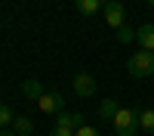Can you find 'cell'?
Returning <instances> with one entry per match:
<instances>
[{"label": "cell", "mask_w": 154, "mask_h": 136, "mask_svg": "<svg viewBox=\"0 0 154 136\" xmlns=\"http://www.w3.org/2000/svg\"><path fill=\"white\" fill-rule=\"evenodd\" d=\"M126 71H130L133 77H154V53L136 49V53L126 59Z\"/></svg>", "instance_id": "cell-1"}, {"label": "cell", "mask_w": 154, "mask_h": 136, "mask_svg": "<svg viewBox=\"0 0 154 136\" xmlns=\"http://www.w3.org/2000/svg\"><path fill=\"white\" fill-rule=\"evenodd\" d=\"M114 133L117 136H136L139 130V115H136V108H117V115H114Z\"/></svg>", "instance_id": "cell-2"}, {"label": "cell", "mask_w": 154, "mask_h": 136, "mask_svg": "<svg viewBox=\"0 0 154 136\" xmlns=\"http://www.w3.org/2000/svg\"><path fill=\"white\" fill-rule=\"evenodd\" d=\"M102 16H105V22H108L111 31H120L123 25H126V9H123L120 0H108L105 9H102Z\"/></svg>", "instance_id": "cell-3"}, {"label": "cell", "mask_w": 154, "mask_h": 136, "mask_svg": "<svg viewBox=\"0 0 154 136\" xmlns=\"http://www.w3.org/2000/svg\"><path fill=\"white\" fill-rule=\"evenodd\" d=\"M37 108H40L43 115H59V111H65V96L59 90H46L40 99H37Z\"/></svg>", "instance_id": "cell-4"}, {"label": "cell", "mask_w": 154, "mask_h": 136, "mask_svg": "<svg viewBox=\"0 0 154 136\" xmlns=\"http://www.w3.org/2000/svg\"><path fill=\"white\" fill-rule=\"evenodd\" d=\"M74 93L80 96V99H89L96 93V81H93V74H86V71H80V74H74Z\"/></svg>", "instance_id": "cell-5"}, {"label": "cell", "mask_w": 154, "mask_h": 136, "mask_svg": "<svg viewBox=\"0 0 154 136\" xmlns=\"http://www.w3.org/2000/svg\"><path fill=\"white\" fill-rule=\"evenodd\" d=\"M136 43H139V49L154 53V25H139L136 28Z\"/></svg>", "instance_id": "cell-6"}, {"label": "cell", "mask_w": 154, "mask_h": 136, "mask_svg": "<svg viewBox=\"0 0 154 136\" xmlns=\"http://www.w3.org/2000/svg\"><path fill=\"white\" fill-rule=\"evenodd\" d=\"M56 127H65V130H80L83 127V118L77 111H59L56 115Z\"/></svg>", "instance_id": "cell-7"}, {"label": "cell", "mask_w": 154, "mask_h": 136, "mask_svg": "<svg viewBox=\"0 0 154 136\" xmlns=\"http://www.w3.org/2000/svg\"><path fill=\"white\" fill-rule=\"evenodd\" d=\"M105 3H108V0H74V9L89 19V16H96V12L105 9Z\"/></svg>", "instance_id": "cell-8"}, {"label": "cell", "mask_w": 154, "mask_h": 136, "mask_svg": "<svg viewBox=\"0 0 154 136\" xmlns=\"http://www.w3.org/2000/svg\"><path fill=\"white\" fill-rule=\"evenodd\" d=\"M22 93L28 96V99H34V102H37V99H40L46 90H43V84H40V81H34V77H31V81H25V84H22Z\"/></svg>", "instance_id": "cell-9"}, {"label": "cell", "mask_w": 154, "mask_h": 136, "mask_svg": "<svg viewBox=\"0 0 154 136\" xmlns=\"http://www.w3.org/2000/svg\"><path fill=\"white\" fill-rule=\"evenodd\" d=\"M117 99H102V105H99V118L102 121H114V115H117Z\"/></svg>", "instance_id": "cell-10"}, {"label": "cell", "mask_w": 154, "mask_h": 136, "mask_svg": "<svg viewBox=\"0 0 154 136\" xmlns=\"http://www.w3.org/2000/svg\"><path fill=\"white\" fill-rule=\"evenodd\" d=\"M12 133H16V136H31L34 133L31 118H16V121H12Z\"/></svg>", "instance_id": "cell-11"}, {"label": "cell", "mask_w": 154, "mask_h": 136, "mask_svg": "<svg viewBox=\"0 0 154 136\" xmlns=\"http://www.w3.org/2000/svg\"><path fill=\"white\" fill-rule=\"evenodd\" d=\"M139 127L154 136V108H142L139 111Z\"/></svg>", "instance_id": "cell-12"}, {"label": "cell", "mask_w": 154, "mask_h": 136, "mask_svg": "<svg viewBox=\"0 0 154 136\" xmlns=\"http://www.w3.org/2000/svg\"><path fill=\"white\" fill-rule=\"evenodd\" d=\"M12 121H16V118H12V108L0 102V130H6V127H12Z\"/></svg>", "instance_id": "cell-13"}, {"label": "cell", "mask_w": 154, "mask_h": 136, "mask_svg": "<svg viewBox=\"0 0 154 136\" xmlns=\"http://www.w3.org/2000/svg\"><path fill=\"white\" fill-rule=\"evenodd\" d=\"M117 40H120V43H133V40H136V28H130V25H123V28L117 31Z\"/></svg>", "instance_id": "cell-14"}, {"label": "cell", "mask_w": 154, "mask_h": 136, "mask_svg": "<svg viewBox=\"0 0 154 136\" xmlns=\"http://www.w3.org/2000/svg\"><path fill=\"white\" fill-rule=\"evenodd\" d=\"M74 136H102V133H99L96 127H86V124H83L80 130H74Z\"/></svg>", "instance_id": "cell-15"}, {"label": "cell", "mask_w": 154, "mask_h": 136, "mask_svg": "<svg viewBox=\"0 0 154 136\" xmlns=\"http://www.w3.org/2000/svg\"><path fill=\"white\" fill-rule=\"evenodd\" d=\"M49 136H74V130H65V127H56Z\"/></svg>", "instance_id": "cell-16"}, {"label": "cell", "mask_w": 154, "mask_h": 136, "mask_svg": "<svg viewBox=\"0 0 154 136\" xmlns=\"http://www.w3.org/2000/svg\"><path fill=\"white\" fill-rule=\"evenodd\" d=\"M0 136H16V133H9V130H0Z\"/></svg>", "instance_id": "cell-17"}, {"label": "cell", "mask_w": 154, "mask_h": 136, "mask_svg": "<svg viewBox=\"0 0 154 136\" xmlns=\"http://www.w3.org/2000/svg\"><path fill=\"white\" fill-rule=\"evenodd\" d=\"M148 3H151V6H154V0H148Z\"/></svg>", "instance_id": "cell-18"}]
</instances>
